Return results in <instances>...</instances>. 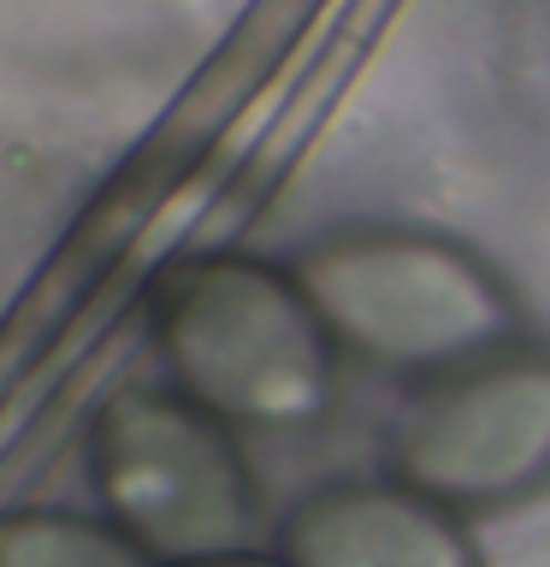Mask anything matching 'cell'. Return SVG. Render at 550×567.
Returning <instances> with one entry per match:
<instances>
[{
	"label": "cell",
	"mask_w": 550,
	"mask_h": 567,
	"mask_svg": "<svg viewBox=\"0 0 550 567\" xmlns=\"http://www.w3.org/2000/svg\"><path fill=\"white\" fill-rule=\"evenodd\" d=\"M420 496H503L550 467V379L503 372L432 396L397 443Z\"/></svg>",
	"instance_id": "3957f363"
},
{
	"label": "cell",
	"mask_w": 550,
	"mask_h": 567,
	"mask_svg": "<svg viewBox=\"0 0 550 567\" xmlns=\"http://www.w3.org/2000/svg\"><path fill=\"white\" fill-rule=\"evenodd\" d=\"M160 567H291V561H284V556H266V549H213V556L160 561Z\"/></svg>",
	"instance_id": "8992f818"
},
{
	"label": "cell",
	"mask_w": 550,
	"mask_h": 567,
	"mask_svg": "<svg viewBox=\"0 0 550 567\" xmlns=\"http://www.w3.org/2000/svg\"><path fill=\"white\" fill-rule=\"evenodd\" d=\"M291 567H479L468 526L432 496L385 485H332L284 520Z\"/></svg>",
	"instance_id": "277c9868"
},
{
	"label": "cell",
	"mask_w": 550,
	"mask_h": 567,
	"mask_svg": "<svg viewBox=\"0 0 550 567\" xmlns=\"http://www.w3.org/2000/svg\"><path fill=\"white\" fill-rule=\"evenodd\" d=\"M0 567H154L131 532L78 508L0 514Z\"/></svg>",
	"instance_id": "5b68a950"
},
{
	"label": "cell",
	"mask_w": 550,
	"mask_h": 567,
	"mask_svg": "<svg viewBox=\"0 0 550 567\" xmlns=\"http://www.w3.org/2000/svg\"><path fill=\"white\" fill-rule=\"evenodd\" d=\"M149 331L172 384L225 425H296L326 396V326L302 284L261 260H177L154 284Z\"/></svg>",
	"instance_id": "6da1fadb"
},
{
	"label": "cell",
	"mask_w": 550,
	"mask_h": 567,
	"mask_svg": "<svg viewBox=\"0 0 550 567\" xmlns=\"http://www.w3.org/2000/svg\"><path fill=\"white\" fill-rule=\"evenodd\" d=\"M89 485L106 520L166 561L243 549L255 520L248 467L225 420H213L184 390L124 384L89 425Z\"/></svg>",
	"instance_id": "7a4b0ae2"
}]
</instances>
